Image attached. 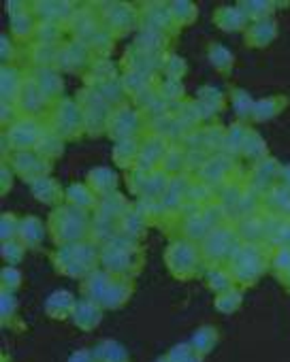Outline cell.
<instances>
[{
  "mask_svg": "<svg viewBox=\"0 0 290 362\" xmlns=\"http://www.w3.org/2000/svg\"><path fill=\"white\" fill-rule=\"evenodd\" d=\"M56 269L66 277H88L92 271H96V264L100 262V250L94 243H69L60 245L54 254Z\"/></svg>",
  "mask_w": 290,
  "mask_h": 362,
  "instance_id": "cell-1",
  "label": "cell"
},
{
  "mask_svg": "<svg viewBox=\"0 0 290 362\" xmlns=\"http://www.w3.org/2000/svg\"><path fill=\"white\" fill-rule=\"evenodd\" d=\"M100 264L113 277H132L141 269V252L128 237H113L100 250Z\"/></svg>",
  "mask_w": 290,
  "mask_h": 362,
  "instance_id": "cell-2",
  "label": "cell"
},
{
  "mask_svg": "<svg viewBox=\"0 0 290 362\" xmlns=\"http://www.w3.org/2000/svg\"><path fill=\"white\" fill-rule=\"evenodd\" d=\"M267 258L258 243H239L228 258V271L233 273L235 281L241 286L256 284V279L265 273Z\"/></svg>",
  "mask_w": 290,
  "mask_h": 362,
  "instance_id": "cell-3",
  "label": "cell"
},
{
  "mask_svg": "<svg viewBox=\"0 0 290 362\" xmlns=\"http://www.w3.org/2000/svg\"><path fill=\"white\" fill-rule=\"evenodd\" d=\"M50 230L58 245L79 243L88 233V216L83 209L77 207H60L52 214Z\"/></svg>",
  "mask_w": 290,
  "mask_h": 362,
  "instance_id": "cell-4",
  "label": "cell"
},
{
  "mask_svg": "<svg viewBox=\"0 0 290 362\" xmlns=\"http://www.w3.org/2000/svg\"><path fill=\"white\" fill-rule=\"evenodd\" d=\"M201 250L190 241H173L165 252V262L178 279H190L199 273Z\"/></svg>",
  "mask_w": 290,
  "mask_h": 362,
  "instance_id": "cell-5",
  "label": "cell"
},
{
  "mask_svg": "<svg viewBox=\"0 0 290 362\" xmlns=\"http://www.w3.org/2000/svg\"><path fill=\"white\" fill-rule=\"evenodd\" d=\"M237 230L233 228H226V226H220L216 230H211L207 235V239L201 243V256L207 260V262H224L231 258V254L235 252V247L239 245L237 241Z\"/></svg>",
  "mask_w": 290,
  "mask_h": 362,
  "instance_id": "cell-6",
  "label": "cell"
},
{
  "mask_svg": "<svg viewBox=\"0 0 290 362\" xmlns=\"http://www.w3.org/2000/svg\"><path fill=\"white\" fill-rule=\"evenodd\" d=\"M81 111L79 107H75L73 103H62L56 111V117H54V124H56V132L58 136L62 139H69V136H75L79 130H81V124H86L81 119Z\"/></svg>",
  "mask_w": 290,
  "mask_h": 362,
  "instance_id": "cell-7",
  "label": "cell"
},
{
  "mask_svg": "<svg viewBox=\"0 0 290 362\" xmlns=\"http://www.w3.org/2000/svg\"><path fill=\"white\" fill-rule=\"evenodd\" d=\"M73 324L79 328V330H94L100 320H103V307L94 300H88V298H79L75 309H73V315H71Z\"/></svg>",
  "mask_w": 290,
  "mask_h": 362,
  "instance_id": "cell-8",
  "label": "cell"
},
{
  "mask_svg": "<svg viewBox=\"0 0 290 362\" xmlns=\"http://www.w3.org/2000/svg\"><path fill=\"white\" fill-rule=\"evenodd\" d=\"M137 128H139V117H137L134 111H130V109H126V107L113 111L111 117H109V132H111V136H115L117 141L134 139L132 134L137 132Z\"/></svg>",
  "mask_w": 290,
  "mask_h": 362,
  "instance_id": "cell-9",
  "label": "cell"
},
{
  "mask_svg": "<svg viewBox=\"0 0 290 362\" xmlns=\"http://www.w3.org/2000/svg\"><path fill=\"white\" fill-rule=\"evenodd\" d=\"M111 281H113V275L107 273L105 269H103V271H98V269L92 271L88 277H83V284H81L83 298L94 300V303H98V305L103 307V298H105V294H107Z\"/></svg>",
  "mask_w": 290,
  "mask_h": 362,
  "instance_id": "cell-10",
  "label": "cell"
},
{
  "mask_svg": "<svg viewBox=\"0 0 290 362\" xmlns=\"http://www.w3.org/2000/svg\"><path fill=\"white\" fill-rule=\"evenodd\" d=\"M39 126L35 119H22L18 122L16 126H11L9 130V141L13 147H18L20 151H28V147L37 145L41 139H39Z\"/></svg>",
  "mask_w": 290,
  "mask_h": 362,
  "instance_id": "cell-11",
  "label": "cell"
},
{
  "mask_svg": "<svg viewBox=\"0 0 290 362\" xmlns=\"http://www.w3.org/2000/svg\"><path fill=\"white\" fill-rule=\"evenodd\" d=\"M77 305V298L69 290H56L45 300V313L52 320H64L73 315V309Z\"/></svg>",
  "mask_w": 290,
  "mask_h": 362,
  "instance_id": "cell-12",
  "label": "cell"
},
{
  "mask_svg": "<svg viewBox=\"0 0 290 362\" xmlns=\"http://www.w3.org/2000/svg\"><path fill=\"white\" fill-rule=\"evenodd\" d=\"M132 294V284L128 277H113L105 298H103V309H120L126 305V300Z\"/></svg>",
  "mask_w": 290,
  "mask_h": 362,
  "instance_id": "cell-13",
  "label": "cell"
},
{
  "mask_svg": "<svg viewBox=\"0 0 290 362\" xmlns=\"http://www.w3.org/2000/svg\"><path fill=\"white\" fill-rule=\"evenodd\" d=\"M16 168H18V173L20 175H24V179L28 181H35L37 179H43L45 177V160H41L39 156H35V153H28V151H20L18 156H16Z\"/></svg>",
  "mask_w": 290,
  "mask_h": 362,
  "instance_id": "cell-14",
  "label": "cell"
},
{
  "mask_svg": "<svg viewBox=\"0 0 290 362\" xmlns=\"http://www.w3.org/2000/svg\"><path fill=\"white\" fill-rule=\"evenodd\" d=\"M92 356L96 362H128V351L122 343L105 339L92 345Z\"/></svg>",
  "mask_w": 290,
  "mask_h": 362,
  "instance_id": "cell-15",
  "label": "cell"
},
{
  "mask_svg": "<svg viewBox=\"0 0 290 362\" xmlns=\"http://www.w3.org/2000/svg\"><path fill=\"white\" fill-rule=\"evenodd\" d=\"M275 22L271 20H260V22H254L248 30V45H254V47H265L269 45L273 39H275Z\"/></svg>",
  "mask_w": 290,
  "mask_h": 362,
  "instance_id": "cell-16",
  "label": "cell"
},
{
  "mask_svg": "<svg viewBox=\"0 0 290 362\" xmlns=\"http://www.w3.org/2000/svg\"><path fill=\"white\" fill-rule=\"evenodd\" d=\"M20 239L26 247H39L45 237V226L37 218H26L20 222Z\"/></svg>",
  "mask_w": 290,
  "mask_h": 362,
  "instance_id": "cell-17",
  "label": "cell"
},
{
  "mask_svg": "<svg viewBox=\"0 0 290 362\" xmlns=\"http://www.w3.org/2000/svg\"><path fill=\"white\" fill-rule=\"evenodd\" d=\"M218 339H220V334H218V328L207 324V326H201V328H197V332L192 334V341H190V345H192L195 354H199V356H207V354H209V351L216 347Z\"/></svg>",
  "mask_w": 290,
  "mask_h": 362,
  "instance_id": "cell-18",
  "label": "cell"
},
{
  "mask_svg": "<svg viewBox=\"0 0 290 362\" xmlns=\"http://www.w3.org/2000/svg\"><path fill=\"white\" fill-rule=\"evenodd\" d=\"M90 184H92V192L100 194V197H111L115 194V175L109 168H96L90 173Z\"/></svg>",
  "mask_w": 290,
  "mask_h": 362,
  "instance_id": "cell-19",
  "label": "cell"
},
{
  "mask_svg": "<svg viewBox=\"0 0 290 362\" xmlns=\"http://www.w3.org/2000/svg\"><path fill=\"white\" fill-rule=\"evenodd\" d=\"M205 281H207L209 290L216 292V296H218V294H224V292H228V290H233V286H235L233 273L226 271V269H220V267L209 269L207 275H205Z\"/></svg>",
  "mask_w": 290,
  "mask_h": 362,
  "instance_id": "cell-20",
  "label": "cell"
},
{
  "mask_svg": "<svg viewBox=\"0 0 290 362\" xmlns=\"http://www.w3.org/2000/svg\"><path fill=\"white\" fill-rule=\"evenodd\" d=\"M245 13L237 7H222L216 13V22L222 30H241L245 24Z\"/></svg>",
  "mask_w": 290,
  "mask_h": 362,
  "instance_id": "cell-21",
  "label": "cell"
},
{
  "mask_svg": "<svg viewBox=\"0 0 290 362\" xmlns=\"http://www.w3.org/2000/svg\"><path fill=\"white\" fill-rule=\"evenodd\" d=\"M33 192L39 201L43 203H56L62 199V192L58 188V184L52 179V177H43V179H37L33 184Z\"/></svg>",
  "mask_w": 290,
  "mask_h": 362,
  "instance_id": "cell-22",
  "label": "cell"
},
{
  "mask_svg": "<svg viewBox=\"0 0 290 362\" xmlns=\"http://www.w3.org/2000/svg\"><path fill=\"white\" fill-rule=\"evenodd\" d=\"M39 86V90L43 92L45 98H56L60 92H62V79L56 71H50V69H43L35 81Z\"/></svg>",
  "mask_w": 290,
  "mask_h": 362,
  "instance_id": "cell-23",
  "label": "cell"
},
{
  "mask_svg": "<svg viewBox=\"0 0 290 362\" xmlns=\"http://www.w3.org/2000/svg\"><path fill=\"white\" fill-rule=\"evenodd\" d=\"M237 235L243 239V243H260V239H265V222L258 218H245L239 228Z\"/></svg>",
  "mask_w": 290,
  "mask_h": 362,
  "instance_id": "cell-24",
  "label": "cell"
},
{
  "mask_svg": "<svg viewBox=\"0 0 290 362\" xmlns=\"http://www.w3.org/2000/svg\"><path fill=\"white\" fill-rule=\"evenodd\" d=\"M66 199L77 209H90L96 205V197L92 194V190H88L86 186H77V184L66 190Z\"/></svg>",
  "mask_w": 290,
  "mask_h": 362,
  "instance_id": "cell-25",
  "label": "cell"
},
{
  "mask_svg": "<svg viewBox=\"0 0 290 362\" xmlns=\"http://www.w3.org/2000/svg\"><path fill=\"white\" fill-rule=\"evenodd\" d=\"M113 158L120 166H128L134 158H139V145L134 139H124L117 141L115 149H113Z\"/></svg>",
  "mask_w": 290,
  "mask_h": 362,
  "instance_id": "cell-26",
  "label": "cell"
},
{
  "mask_svg": "<svg viewBox=\"0 0 290 362\" xmlns=\"http://www.w3.org/2000/svg\"><path fill=\"white\" fill-rule=\"evenodd\" d=\"M184 233H186V241H190V243H203L207 239V235L211 233V228L205 224V220L201 216H195V218L186 220Z\"/></svg>",
  "mask_w": 290,
  "mask_h": 362,
  "instance_id": "cell-27",
  "label": "cell"
},
{
  "mask_svg": "<svg viewBox=\"0 0 290 362\" xmlns=\"http://www.w3.org/2000/svg\"><path fill=\"white\" fill-rule=\"evenodd\" d=\"M86 58H88V52H86V45L81 43H73L60 54V62L64 69H77L86 62Z\"/></svg>",
  "mask_w": 290,
  "mask_h": 362,
  "instance_id": "cell-28",
  "label": "cell"
},
{
  "mask_svg": "<svg viewBox=\"0 0 290 362\" xmlns=\"http://www.w3.org/2000/svg\"><path fill=\"white\" fill-rule=\"evenodd\" d=\"M241 300H243V294H241L239 290L233 288V290H228V292L216 296V309H218L220 313L228 315V313H235V311L241 307Z\"/></svg>",
  "mask_w": 290,
  "mask_h": 362,
  "instance_id": "cell-29",
  "label": "cell"
},
{
  "mask_svg": "<svg viewBox=\"0 0 290 362\" xmlns=\"http://www.w3.org/2000/svg\"><path fill=\"white\" fill-rule=\"evenodd\" d=\"M20 96H22V103H24L26 111H30V113L41 111V105L45 103V96H43V92L39 90V86H37L35 81H33V83H28Z\"/></svg>",
  "mask_w": 290,
  "mask_h": 362,
  "instance_id": "cell-30",
  "label": "cell"
},
{
  "mask_svg": "<svg viewBox=\"0 0 290 362\" xmlns=\"http://www.w3.org/2000/svg\"><path fill=\"white\" fill-rule=\"evenodd\" d=\"M275 177H279V168H277V164H275L273 160H269V158L260 160V162H258V166H256V170H254L256 184H265V186H269Z\"/></svg>",
  "mask_w": 290,
  "mask_h": 362,
  "instance_id": "cell-31",
  "label": "cell"
},
{
  "mask_svg": "<svg viewBox=\"0 0 290 362\" xmlns=\"http://www.w3.org/2000/svg\"><path fill=\"white\" fill-rule=\"evenodd\" d=\"M20 90H24L22 83H20V73L16 69H5L3 71V98L9 100V94L13 98V96L22 94Z\"/></svg>",
  "mask_w": 290,
  "mask_h": 362,
  "instance_id": "cell-32",
  "label": "cell"
},
{
  "mask_svg": "<svg viewBox=\"0 0 290 362\" xmlns=\"http://www.w3.org/2000/svg\"><path fill=\"white\" fill-rule=\"evenodd\" d=\"M245 156H250V158H254V160H265V153H267V149H265V143H262V139L256 134V132H248V136H245V143H243V149H241Z\"/></svg>",
  "mask_w": 290,
  "mask_h": 362,
  "instance_id": "cell-33",
  "label": "cell"
},
{
  "mask_svg": "<svg viewBox=\"0 0 290 362\" xmlns=\"http://www.w3.org/2000/svg\"><path fill=\"white\" fill-rule=\"evenodd\" d=\"M24 243L20 241H7L3 243V260L7 262V267H16L18 262H22L24 258Z\"/></svg>",
  "mask_w": 290,
  "mask_h": 362,
  "instance_id": "cell-34",
  "label": "cell"
},
{
  "mask_svg": "<svg viewBox=\"0 0 290 362\" xmlns=\"http://www.w3.org/2000/svg\"><path fill=\"white\" fill-rule=\"evenodd\" d=\"M169 11H171L173 22H180V24H188V22H192L195 16H197V9H195V5H190V3H173Z\"/></svg>",
  "mask_w": 290,
  "mask_h": 362,
  "instance_id": "cell-35",
  "label": "cell"
},
{
  "mask_svg": "<svg viewBox=\"0 0 290 362\" xmlns=\"http://www.w3.org/2000/svg\"><path fill=\"white\" fill-rule=\"evenodd\" d=\"M103 100L107 98V100H113V103H117L122 96H124V88H122V83H117V81H113V77L111 79H105L100 86H98V92H96Z\"/></svg>",
  "mask_w": 290,
  "mask_h": 362,
  "instance_id": "cell-36",
  "label": "cell"
},
{
  "mask_svg": "<svg viewBox=\"0 0 290 362\" xmlns=\"http://www.w3.org/2000/svg\"><path fill=\"white\" fill-rule=\"evenodd\" d=\"M209 58H211V64H214L218 71H222V73H226V71L233 66V56H231L224 47H220V45H214V47L209 49Z\"/></svg>",
  "mask_w": 290,
  "mask_h": 362,
  "instance_id": "cell-37",
  "label": "cell"
},
{
  "mask_svg": "<svg viewBox=\"0 0 290 362\" xmlns=\"http://www.w3.org/2000/svg\"><path fill=\"white\" fill-rule=\"evenodd\" d=\"M275 103H279V100H277V98H269V100H260V103H256V105H254V109H252V117H254V119H258V122H265V119L273 117V115L279 111Z\"/></svg>",
  "mask_w": 290,
  "mask_h": 362,
  "instance_id": "cell-38",
  "label": "cell"
},
{
  "mask_svg": "<svg viewBox=\"0 0 290 362\" xmlns=\"http://www.w3.org/2000/svg\"><path fill=\"white\" fill-rule=\"evenodd\" d=\"M271 267L286 277L290 271V247H277L271 256Z\"/></svg>",
  "mask_w": 290,
  "mask_h": 362,
  "instance_id": "cell-39",
  "label": "cell"
},
{
  "mask_svg": "<svg viewBox=\"0 0 290 362\" xmlns=\"http://www.w3.org/2000/svg\"><path fill=\"white\" fill-rule=\"evenodd\" d=\"M271 3H243L239 9L245 13V18H252V20H256V22H260V20H267V13H271Z\"/></svg>",
  "mask_w": 290,
  "mask_h": 362,
  "instance_id": "cell-40",
  "label": "cell"
},
{
  "mask_svg": "<svg viewBox=\"0 0 290 362\" xmlns=\"http://www.w3.org/2000/svg\"><path fill=\"white\" fill-rule=\"evenodd\" d=\"M111 26L117 30H126L130 28V9L126 5H113V16H111Z\"/></svg>",
  "mask_w": 290,
  "mask_h": 362,
  "instance_id": "cell-41",
  "label": "cell"
},
{
  "mask_svg": "<svg viewBox=\"0 0 290 362\" xmlns=\"http://www.w3.org/2000/svg\"><path fill=\"white\" fill-rule=\"evenodd\" d=\"M30 30H33V20L28 18V13H26V11H24V13L13 16V20H11V33H13L16 37L24 39V37H28V35H30Z\"/></svg>",
  "mask_w": 290,
  "mask_h": 362,
  "instance_id": "cell-42",
  "label": "cell"
},
{
  "mask_svg": "<svg viewBox=\"0 0 290 362\" xmlns=\"http://www.w3.org/2000/svg\"><path fill=\"white\" fill-rule=\"evenodd\" d=\"M0 277H3V290L16 292L22 286V273L16 267H5L3 273H0Z\"/></svg>",
  "mask_w": 290,
  "mask_h": 362,
  "instance_id": "cell-43",
  "label": "cell"
},
{
  "mask_svg": "<svg viewBox=\"0 0 290 362\" xmlns=\"http://www.w3.org/2000/svg\"><path fill=\"white\" fill-rule=\"evenodd\" d=\"M0 311H3V324H7L9 317L16 315V311H18V300H16L13 292L3 290V296H0Z\"/></svg>",
  "mask_w": 290,
  "mask_h": 362,
  "instance_id": "cell-44",
  "label": "cell"
},
{
  "mask_svg": "<svg viewBox=\"0 0 290 362\" xmlns=\"http://www.w3.org/2000/svg\"><path fill=\"white\" fill-rule=\"evenodd\" d=\"M245 136H248V130L237 124V126H233V130L228 132V136H224V145L226 147H233V151H241L243 149V143H245Z\"/></svg>",
  "mask_w": 290,
  "mask_h": 362,
  "instance_id": "cell-45",
  "label": "cell"
},
{
  "mask_svg": "<svg viewBox=\"0 0 290 362\" xmlns=\"http://www.w3.org/2000/svg\"><path fill=\"white\" fill-rule=\"evenodd\" d=\"M256 207H258V194H256V192H245V194H241V201L237 203V209H239L241 216L252 218V214L256 211Z\"/></svg>",
  "mask_w": 290,
  "mask_h": 362,
  "instance_id": "cell-46",
  "label": "cell"
},
{
  "mask_svg": "<svg viewBox=\"0 0 290 362\" xmlns=\"http://www.w3.org/2000/svg\"><path fill=\"white\" fill-rule=\"evenodd\" d=\"M192 356H195V349H192L190 343H178V345H173L171 351L167 354V358H169L171 362H186V360L192 358Z\"/></svg>",
  "mask_w": 290,
  "mask_h": 362,
  "instance_id": "cell-47",
  "label": "cell"
},
{
  "mask_svg": "<svg viewBox=\"0 0 290 362\" xmlns=\"http://www.w3.org/2000/svg\"><path fill=\"white\" fill-rule=\"evenodd\" d=\"M233 103H235V107H237V113H239V115H252L254 105H252L250 96H248L243 90H235V92H233Z\"/></svg>",
  "mask_w": 290,
  "mask_h": 362,
  "instance_id": "cell-48",
  "label": "cell"
},
{
  "mask_svg": "<svg viewBox=\"0 0 290 362\" xmlns=\"http://www.w3.org/2000/svg\"><path fill=\"white\" fill-rule=\"evenodd\" d=\"M16 233H20V222H18V218L11 216V214H5V216H3V243L13 241V235H16Z\"/></svg>",
  "mask_w": 290,
  "mask_h": 362,
  "instance_id": "cell-49",
  "label": "cell"
},
{
  "mask_svg": "<svg viewBox=\"0 0 290 362\" xmlns=\"http://www.w3.org/2000/svg\"><path fill=\"white\" fill-rule=\"evenodd\" d=\"M165 162V168L167 170H175V168H180V166H184L186 164V160H184V153L180 151V149H169L167 153H165V158H163Z\"/></svg>",
  "mask_w": 290,
  "mask_h": 362,
  "instance_id": "cell-50",
  "label": "cell"
},
{
  "mask_svg": "<svg viewBox=\"0 0 290 362\" xmlns=\"http://www.w3.org/2000/svg\"><path fill=\"white\" fill-rule=\"evenodd\" d=\"M184 69H186L184 62H182L180 58H175V56H173V58L169 60V64H167V73L171 75L173 81H180V77L184 75Z\"/></svg>",
  "mask_w": 290,
  "mask_h": 362,
  "instance_id": "cell-51",
  "label": "cell"
},
{
  "mask_svg": "<svg viewBox=\"0 0 290 362\" xmlns=\"http://www.w3.org/2000/svg\"><path fill=\"white\" fill-rule=\"evenodd\" d=\"M277 247H290V220L284 222L279 239H277Z\"/></svg>",
  "mask_w": 290,
  "mask_h": 362,
  "instance_id": "cell-52",
  "label": "cell"
},
{
  "mask_svg": "<svg viewBox=\"0 0 290 362\" xmlns=\"http://www.w3.org/2000/svg\"><path fill=\"white\" fill-rule=\"evenodd\" d=\"M69 362H96V360L92 356V349H79L69 358Z\"/></svg>",
  "mask_w": 290,
  "mask_h": 362,
  "instance_id": "cell-53",
  "label": "cell"
},
{
  "mask_svg": "<svg viewBox=\"0 0 290 362\" xmlns=\"http://www.w3.org/2000/svg\"><path fill=\"white\" fill-rule=\"evenodd\" d=\"M158 35H161V33H156V30H150V33H148L150 41H154V37H158ZM139 41H145V37H141ZM139 45H145V43H139ZM158 47H161V45H156V43H148V52H145V56H150V54H152L154 49H158Z\"/></svg>",
  "mask_w": 290,
  "mask_h": 362,
  "instance_id": "cell-54",
  "label": "cell"
},
{
  "mask_svg": "<svg viewBox=\"0 0 290 362\" xmlns=\"http://www.w3.org/2000/svg\"><path fill=\"white\" fill-rule=\"evenodd\" d=\"M279 179H282L284 188H288V190H290V166H286V168H282V170H279Z\"/></svg>",
  "mask_w": 290,
  "mask_h": 362,
  "instance_id": "cell-55",
  "label": "cell"
},
{
  "mask_svg": "<svg viewBox=\"0 0 290 362\" xmlns=\"http://www.w3.org/2000/svg\"><path fill=\"white\" fill-rule=\"evenodd\" d=\"M186 362H203V356H199V354H195L192 358H188Z\"/></svg>",
  "mask_w": 290,
  "mask_h": 362,
  "instance_id": "cell-56",
  "label": "cell"
},
{
  "mask_svg": "<svg viewBox=\"0 0 290 362\" xmlns=\"http://www.w3.org/2000/svg\"><path fill=\"white\" fill-rule=\"evenodd\" d=\"M156 362H171V360H169V358H167V356H165V358H158V360H156Z\"/></svg>",
  "mask_w": 290,
  "mask_h": 362,
  "instance_id": "cell-57",
  "label": "cell"
},
{
  "mask_svg": "<svg viewBox=\"0 0 290 362\" xmlns=\"http://www.w3.org/2000/svg\"><path fill=\"white\" fill-rule=\"evenodd\" d=\"M286 281H288V286H290V271H288V275H286Z\"/></svg>",
  "mask_w": 290,
  "mask_h": 362,
  "instance_id": "cell-58",
  "label": "cell"
}]
</instances>
